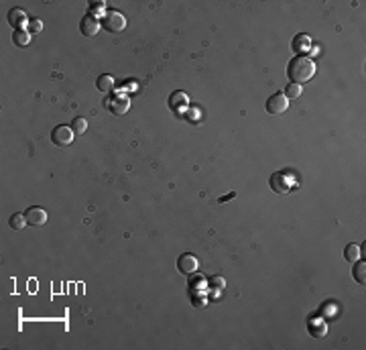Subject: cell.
Here are the masks:
<instances>
[{
	"instance_id": "8",
	"label": "cell",
	"mask_w": 366,
	"mask_h": 350,
	"mask_svg": "<svg viewBox=\"0 0 366 350\" xmlns=\"http://www.w3.org/2000/svg\"><path fill=\"white\" fill-rule=\"evenodd\" d=\"M271 190H273L275 194H287V192L291 190L289 177H287L285 173H281V171L273 173V175H271Z\"/></svg>"
},
{
	"instance_id": "21",
	"label": "cell",
	"mask_w": 366,
	"mask_h": 350,
	"mask_svg": "<svg viewBox=\"0 0 366 350\" xmlns=\"http://www.w3.org/2000/svg\"><path fill=\"white\" fill-rule=\"evenodd\" d=\"M283 94H285L287 98H299V96H301V86H299V84H289Z\"/></svg>"
},
{
	"instance_id": "2",
	"label": "cell",
	"mask_w": 366,
	"mask_h": 350,
	"mask_svg": "<svg viewBox=\"0 0 366 350\" xmlns=\"http://www.w3.org/2000/svg\"><path fill=\"white\" fill-rule=\"evenodd\" d=\"M126 27V19L124 14L118 10H106V14L102 16V29L108 33H120Z\"/></svg>"
},
{
	"instance_id": "18",
	"label": "cell",
	"mask_w": 366,
	"mask_h": 350,
	"mask_svg": "<svg viewBox=\"0 0 366 350\" xmlns=\"http://www.w3.org/2000/svg\"><path fill=\"white\" fill-rule=\"evenodd\" d=\"M88 128V122L86 118H81V116H77V118L72 120V130H73V135H84Z\"/></svg>"
},
{
	"instance_id": "13",
	"label": "cell",
	"mask_w": 366,
	"mask_h": 350,
	"mask_svg": "<svg viewBox=\"0 0 366 350\" xmlns=\"http://www.w3.org/2000/svg\"><path fill=\"white\" fill-rule=\"evenodd\" d=\"M96 88L102 92V94H110L114 88H116V79H114V76H110V74H102L98 79H96Z\"/></svg>"
},
{
	"instance_id": "20",
	"label": "cell",
	"mask_w": 366,
	"mask_h": 350,
	"mask_svg": "<svg viewBox=\"0 0 366 350\" xmlns=\"http://www.w3.org/2000/svg\"><path fill=\"white\" fill-rule=\"evenodd\" d=\"M88 12H90V16H96V19L98 16H104L106 14V4L104 2H92Z\"/></svg>"
},
{
	"instance_id": "25",
	"label": "cell",
	"mask_w": 366,
	"mask_h": 350,
	"mask_svg": "<svg viewBox=\"0 0 366 350\" xmlns=\"http://www.w3.org/2000/svg\"><path fill=\"white\" fill-rule=\"evenodd\" d=\"M199 287H202V279L193 277V279L189 281V289H191V295H195V293L199 291Z\"/></svg>"
},
{
	"instance_id": "26",
	"label": "cell",
	"mask_w": 366,
	"mask_h": 350,
	"mask_svg": "<svg viewBox=\"0 0 366 350\" xmlns=\"http://www.w3.org/2000/svg\"><path fill=\"white\" fill-rule=\"evenodd\" d=\"M234 195H236V192H230L228 195H224V197H220V199H218V202H226V199H230V197H234Z\"/></svg>"
},
{
	"instance_id": "12",
	"label": "cell",
	"mask_w": 366,
	"mask_h": 350,
	"mask_svg": "<svg viewBox=\"0 0 366 350\" xmlns=\"http://www.w3.org/2000/svg\"><path fill=\"white\" fill-rule=\"evenodd\" d=\"M291 49H293L297 55L299 53H307L309 49H311V39L307 35H303V33H301V35H295L293 41H291Z\"/></svg>"
},
{
	"instance_id": "11",
	"label": "cell",
	"mask_w": 366,
	"mask_h": 350,
	"mask_svg": "<svg viewBox=\"0 0 366 350\" xmlns=\"http://www.w3.org/2000/svg\"><path fill=\"white\" fill-rule=\"evenodd\" d=\"M128 104L130 102H128L126 96H114V98L108 100V108H110L112 114H124L128 110Z\"/></svg>"
},
{
	"instance_id": "6",
	"label": "cell",
	"mask_w": 366,
	"mask_h": 350,
	"mask_svg": "<svg viewBox=\"0 0 366 350\" xmlns=\"http://www.w3.org/2000/svg\"><path fill=\"white\" fill-rule=\"evenodd\" d=\"M177 269H179V273H183V275H193V273L199 269V261H197L191 253H185V255H181V257L177 259Z\"/></svg>"
},
{
	"instance_id": "14",
	"label": "cell",
	"mask_w": 366,
	"mask_h": 350,
	"mask_svg": "<svg viewBox=\"0 0 366 350\" xmlns=\"http://www.w3.org/2000/svg\"><path fill=\"white\" fill-rule=\"evenodd\" d=\"M307 328H309V334L318 336V338H324V336H326V330H328V324H326L324 320H313V318H309Z\"/></svg>"
},
{
	"instance_id": "9",
	"label": "cell",
	"mask_w": 366,
	"mask_h": 350,
	"mask_svg": "<svg viewBox=\"0 0 366 350\" xmlns=\"http://www.w3.org/2000/svg\"><path fill=\"white\" fill-rule=\"evenodd\" d=\"M79 31H81V35H86V37H94L96 33L100 31V21L96 19V16L86 14L84 19L79 21Z\"/></svg>"
},
{
	"instance_id": "4",
	"label": "cell",
	"mask_w": 366,
	"mask_h": 350,
	"mask_svg": "<svg viewBox=\"0 0 366 350\" xmlns=\"http://www.w3.org/2000/svg\"><path fill=\"white\" fill-rule=\"evenodd\" d=\"M51 141H53V145H57V147H68V145H72V141H73V130H72V126H68V124L55 126V128L51 130Z\"/></svg>"
},
{
	"instance_id": "1",
	"label": "cell",
	"mask_w": 366,
	"mask_h": 350,
	"mask_svg": "<svg viewBox=\"0 0 366 350\" xmlns=\"http://www.w3.org/2000/svg\"><path fill=\"white\" fill-rule=\"evenodd\" d=\"M313 74H315V63L307 55H295L287 65V78L291 79V84L301 86L303 81H309L313 78Z\"/></svg>"
},
{
	"instance_id": "17",
	"label": "cell",
	"mask_w": 366,
	"mask_h": 350,
	"mask_svg": "<svg viewBox=\"0 0 366 350\" xmlns=\"http://www.w3.org/2000/svg\"><path fill=\"white\" fill-rule=\"evenodd\" d=\"M10 228L12 230H23L27 226V218H25V214H12L10 216V220H8Z\"/></svg>"
},
{
	"instance_id": "7",
	"label": "cell",
	"mask_w": 366,
	"mask_h": 350,
	"mask_svg": "<svg viewBox=\"0 0 366 350\" xmlns=\"http://www.w3.org/2000/svg\"><path fill=\"white\" fill-rule=\"evenodd\" d=\"M25 218H27V224L31 226H43L47 222V212L39 206H31L25 212Z\"/></svg>"
},
{
	"instance_id": "19",
	"label": "cell",
	"mask_w": 366,
	"mask_h": 350,
	"mask_svg": "<svg viewBox=\"0 0 366 350\" xmlns=\"http://www.w3.org/2000/svg\"><path fill=\"white\" fill-rule=\"evenodd\" d=\"M364 271H366V263L358 259V261H356V265H354V279H356L358 283H364V281H366Z\"/></svg>"
},
{
	"instance_id": "23",
	"label": "cell",
	"mask_w": 366,
	"mask_h": 350,
	"mask_svg": "<svg viewBox=\"0 0 366 350\" xmlns=\"http://www.w3.org/2000/svg\"><path fill=\"white\" fill-rule=\"evenodd\" d=\"M208 283H210L212 289H216V287H218V289H224V285H226V281H224L222 277H212V279H208Z\"/></svg>"
},
{
	"instance_id": "10",
	"label": "cell",
	"mask_w": 366,
	"mask_h": 350,
	"mask_svg": "<svg viewBox=\"0 0 366 350\" xmlns=\"http://www.w3.org/2000/svg\"><path fill=\"white\" fill-rule=\"evenodd\" d=\"M6 19H8V25L14 27V31H16V29H27L25 25L29 23V21H27V12H25L23 8H12V10H8Z\"/></svg>"
},
{
	"instance_id": "3",
	"label": "cell",
	"mask_w": 366,
	"mask_h": 350,
	"mask_svg": "<svg viewBox=\"0 0 366 350\" xmlns=\"http://www.w3.org/2000/svg\"><path fill=\"white\" fill-rule=\"evenodd\" d=\"M287 108H289V98L283 92L273 94L267 102H264V110H267L269 114H283Z\"/></svg>"
},
{
	"instance_id": "22",
	"label": "cell",
	"mask_w": 366,
	"mask_h": 350,
	"mask_svg": "<svg viewBox=\"0 0 366 350\" xmlns=\"http://www.w3.org/2000/svg\"><path fill=\"white\" fill-rule=\"evenodd\" d=\"M27 31L31 33V35H33V33H41V31H43V23H41L39 19H31V21L27 23Z\"/></svg>"
},
{
	"instance_id": "24",
	"label": "cell",
	"mask_w": 366,
	"mask_h": 350,
	"mask_svg": "<svg viewBox=\"0 0 366 350\" xmlns=\"http://www.w3.org/2000/svg\"><path fill=\"white\" fill-rule=\"evenodd\" d=\"M183 114H185L187 120H197V118H199V108H187Z\"/></svg>"
},
{
	"instance_id": "16",
	"label": "cell",
	"mask_w": 366,
	"mask_h": 350,
	"mask_svg": "<svg viewBox=\"0 0 366 350\" xmlns=\"http://www.w3.org/2000/svg\"><path fill=\"white\" fill-rule=\"evenodd\" d=\"M344 259L350 261V263H356V261L360 259V246H358L356 242L346 244V248H344Z\"/></svg>"
},
{
	"instance_id": "5",
	"label": "cell",
	"mask_w": 366,
	"mask_h": 350,
	"mask_svg": "<svg viewBox=\"0 0 366 350\" xmlns=\"http://www.w3.org/2000/svg\"><path fill=\"white\" fill-rule=\"evenodd\" d=\"M167 104H169V108H171L175 114H183V112H185V110L189 108V98H187L185 92L177 90V92H173V94L169 96Z\"/></svg>"
},
{
	"instance_id": "15",
	"label": "cell",
	"mask_w": 366,
	"mask_h": 350,
	"mask_svg": "<svg viewBox=\"0 0 366 350\" xmlns=\"http://www.w3.org/2000/svg\"><path fill=\"white\" fill-rule=\"evenodd\" d=\"M12 43H14L16 47H27V45L31 43V33H29L27 29H16V31L12 33Z\"/></svg>"
}]
</instances>
